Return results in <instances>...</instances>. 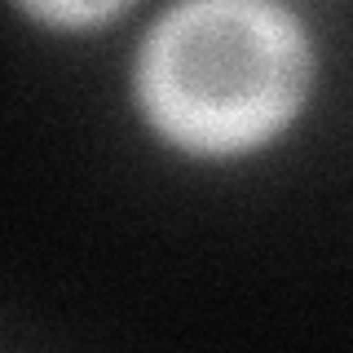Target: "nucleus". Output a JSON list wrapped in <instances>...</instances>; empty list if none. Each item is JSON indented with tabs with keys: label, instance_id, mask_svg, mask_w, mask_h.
<instances>
[{
	"label": "nucleus",
	"instance_id": "nucleus-1",
	"mask_svg": "<svg viewBox=\"0 0 353 353\" xmlns=\"http://www.w3.org/2000/svg\"><path fill=\"white\" fill-rule=\"evenodd\" d=\"M314 44L279 0H176L150 22L132 97L159 141L194 159H243L296 124Z\"/></svg>",
	"mask_w": 353,
	"mask_h": 353
},
{
	"label": "nucleus",
	"instance_id": "nucleus-2",
	"mask_svg": "<svg viewBox=\"0 0 353 353\" xmlns=\"http://www.w3.org/2000/svg\"><path fill=\"white\" fill-rule=\"evenodd\" d=\"M27 18L44 22V27H58V31H88V27H102V22L119 18L132 0H14Z\"/></svg>",
	"mask_w": 353,
	"mask_h": 353
}]
</instances>
